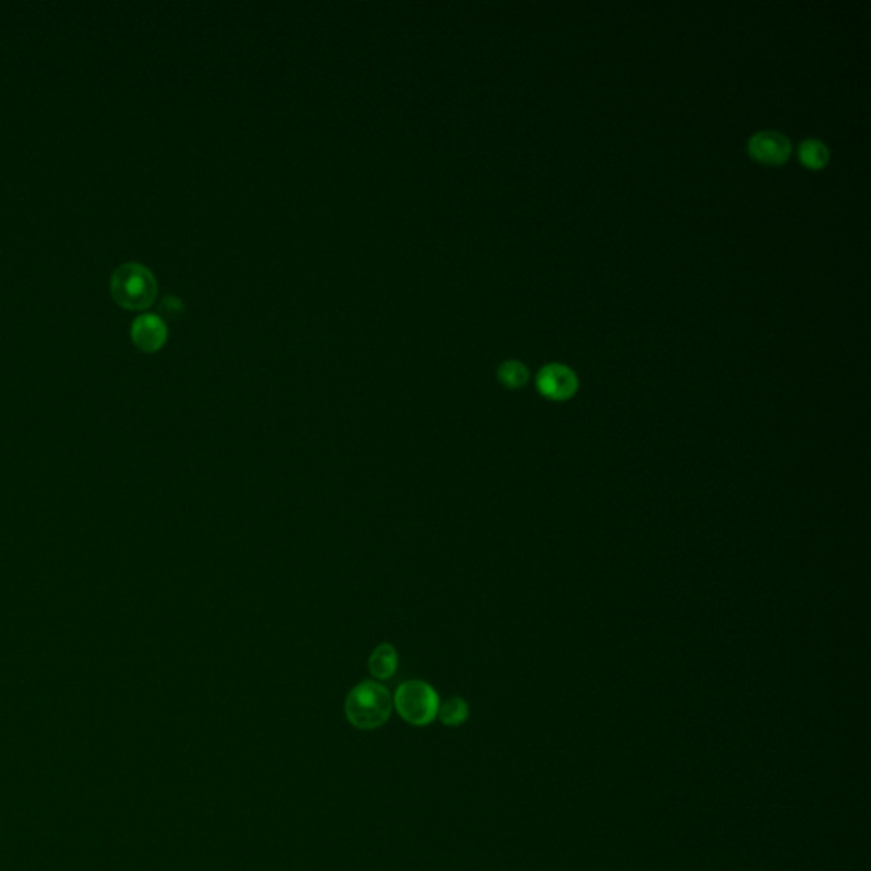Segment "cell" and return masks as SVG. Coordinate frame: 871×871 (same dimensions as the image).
Here are the masks:
<instances>
[{
  "label": "cell",
  "instance_id": "8992f818",
  "mask_svg": "<svg viewBox=\"0 0 871 871\" xmlns=\"http://www.w3.org/2000/svg\"><path fill=\"white\" fill-rule=\"evenodd\" d=\"M131 339L137 348L145 352H156L167 341V325L159 316L143 314L131 324Z\"/></svg>",
  "mask_w": 871,
  "mask_h": 871
},
{
  "label": "cell",
  "instance_id": "9c48e42d",
  "mask_svg": "<svg viewBox=\"0 0 871 871\" xmlns=\"http://www.w3.org/2000/svg\"><path fill=\"white\" fill-rule=\"evenodd\" d=\"M470 715V708L463 698H449L444 703H440L438 718L446 727H459L467 722Z\"/></svg>",
  "mask_w": 871,
  "mask_h": 871
},
{
  "label": "cell",
  "instance_id": "5b68a950",
  "mask_svg": "<svg viewBox=\"0 0 871 871\" xmlns=\"http://www.w3.org/2000/svg\"><path fill=\"white\" fill-rule=\"evenodd\" d=\"M749 156L768 165H781L792 156V142L788 137L778 131H760L751 137L747 143Z\"/></svg>",
  "mask_w": 871,
  "mask_h": 871
},
{
  "label": "cell",
  "instance_id": "6da1fadb",
  "mask_svg": "<svg viewBox=\"0 0 871 871\" xmlns=\"http://www.w3.org/2000/svg\"><path fill=\"white\" fill-rule=\"evenodd\" d=\"M394 710V698L381 682L363 681L349 691L344 713L349 724L360 730L385 725Z\"/></svg>",
  "mask_w": 871,
  "mask_h": 871
},
{
  "label": "cell",
  "instance_id": "3957f363",
  "mask_svg": "<svg viewBox=\"0 0 871 871\" xmlns=\"http://www.w3.org/2000/svg\"><path fill=\"white\" fill-rule=\"evenodd\" d=\"M394 708L407 724L426 727L438 718L440 697L428 682L411 680L396 688Z\"/></svg>",
  "mask_w": 871,
  "mask_h": 871
},
{
  "label": "cell",
  "instance_id": "7a4b0ae2",
  "mask_svg": "<svg viewBox=\"0 0 871 871\" xmlns=\"http://www.w3.org/2000/svg\"><path fill=\"white\" fill-rule=\"evenodd\" d=\"M112 298L128 310H145L157 297L154 272L138 262H127L112 272L110 283Z\"/></svg>",
  "mask_w": 871,
  "mask_h": 871
},
{
  "label": "cell",
  "instance_id": "277c9868",
  "mask_svg": "<svg viewBox=\"0 0 871 871\" xmlns=\"http://www.w3.org/2000/svg\"><path fill=\"white\" fill-rule=\"evenodd\" d=\"M537 387L541 396L555 402H564L575 396L579 388V378L569 366L554 363L539 369Z\"/></svg>",
  "mask_w": 871,
  "mask_h": 871
},
{
  "label": "cell",
  "instance_id": "ba28073f",
  "mask_svg": "<svg viewBox=\"0 0 871 871\" xmlns=\"http://www.w3.org/2000/svg\"><path fill=\"white\" fill-rule=\"evenodd\" d=\"M798 157L805 167L817 171V169H824L827 165V162L831 159V152L824 142L817 138H807L798 147Z\"/></svg>",
  "mask_w": 871,
  "mask_h": 871
},
{
  "label": "cell",
  "instance_id": "52a82bcc",
  "mask_svg": "<svg viewBox=\"0 0 871 871\" xmlns=\"http://www.w3.org/2000/svg\"><path fill=\"white\" fill-rule=\"evenodd\" d=\"M369 672L375 680H390L396 672L398 667V653L396 647L390 644H381L377 649L371 652L369 661H368Z\"/></svg>",
  "mask_w": 871,
  "mask_h": 871
},
{
  "label": "cell",
  "instance_id": "30bf717a",
  "mask_svg": "<svg viewBox=\"0 0 871 871\" xmlns=\"http://www.w3.org/2000/svg\"><path fill=\"white\" fill-rule=\"evenodd\" d=\"M497 378L507 388L518 390V388L524 387L528 383V380H529V371H528V368L521 361L511 360V361H506V363L499 366Z\"/></svg>",
  "mask_w": 871,
  "mask_h": 871
}]
</instances>
